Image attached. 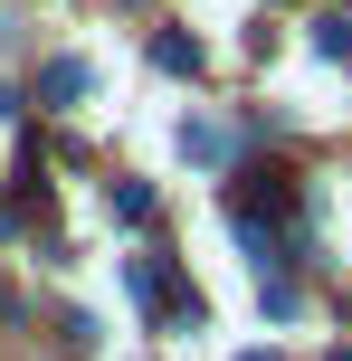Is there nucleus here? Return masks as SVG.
<instances>
[{"label": "nucleus", "instance_id": "1", "mask_svg": "<svg viewBox=\"0 0 352 361\" xmlns=\"http://www.w3.org/2000/svg\"><path fill=\"white\" fill-rule=\"evenodd\" d=\"M86 86H95V76L76 67V57H48V76H38V95H48L57 114H76V105H86Z\"/></svg>", "mask_w": 352, "mask_h": 361}, {"label": "nucleus", "instance_id": "3", "mask_svg": "<svg viewBox=\"0 0 352 361\" xmlns=\"http://www.w3.org/2000/svg\"><path fill=\"white\" fill-rule=\"evenodd\" d=\"M152 57H162V67H171V76H190V67H200V48H190V38H171V29H162V38H152Z\"/></svg>", "mask_w": 352, "mask_h": 361}, {"label": "nucleus", "instance_id": "2", "mask_svg": "<svg viewBox=\"0 0 352 361\" xmlns=\"http://www.w3.org/2000/svg\"><path fill=\"white\" fill-rule=\"evenodd\" d=\"M133 295H143V305H181V286H171L162 257H133ZM181 314H190V305H181Z\"/></svg>", "mask_w": 352, "mask_h": 361}]
</instances>
